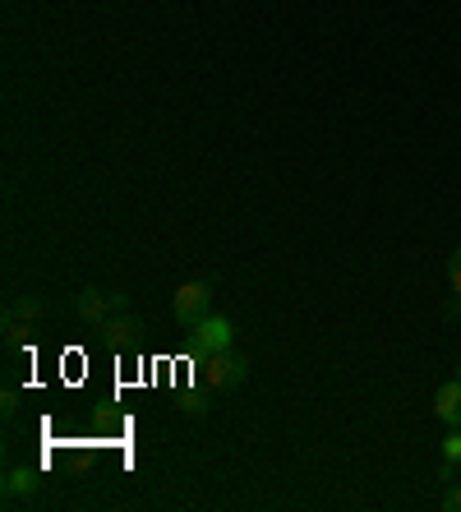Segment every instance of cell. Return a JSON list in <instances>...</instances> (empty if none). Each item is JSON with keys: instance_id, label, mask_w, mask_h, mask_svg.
Instances as JSON below:
<instances>
[{"instance_id": "1", "label": "cell", "mask_w": 461, "mask_h": 512, "mask_svg": "<svg viewBox=\"0 0 461 512\" xmlns=\"http://www.w3.org/2000/svg\"><path fill=\"white\" fill-rule=\"evenodd\" d=\"M236 346V323L226 319V314H203L199 323L190 328V351L199 360H208V356H217V351H231Z\"/></svg>"}, {"instance_id": "2", "label": "cell", "mask_w": 461, "mask_h": 512, "mask_svg": "<svg viewBox=\"0 0 461 512\" xmlns=\"http://www.w3.org/2000/svg\"><path fill=\"white\" fill-rule=\"evenodd\" d=\"M171 314H176L180 328H194L203 314H213V282H203V277L180 282L176 296H171Z\"/></svg>"}, {"instance_id": "3", "label": "cell", "mask_w": 461, "mask_h": 512, "mask_svg": "<svg viewBox=\"0 0 461 512\" xmlns=\"http://www.w3.org/2000/svg\"><path fill=\"white\" fill-rule=\"evenodd\" d=\"M245 379H249V360L236 356V351H217V356L203 360V383H208V393H236Z\"/></svg>"}, {"instance_id": "4", "label": "cell", "mask_w": 461, "mask_h": 512, "mask_svg": "<svg viewBox=\"0 0 461 512\" xmlns=\"http://www.w3.org/2000/svg\"><path fill=\"white\" fill-rule=\"evenodd\" d=\"M116 310H125V291H102V286H83L79 296H74V314L79 323L88 328H102Z\"/></svg>"}, {"instance_id": "5", "label": "cell", "mask_w": 461, "mask_h": 512, "mask_svg": "<svg viewBox=\"0 0 461 512\" xmlns=\"http://www.w3.org/2000/svg\"><path fill=\"white\" fill-rule=\"evenodd\" d=\"M434 416L443 420L448 429L461 425V379L452 374L448 383H438V393H434Z\"/></svg>"}, {"instance_id": "6", "label": "cell", "mask_w": 461, "mask_h": 512, "mask_svg": "<svg viewBox=\"0 0 461 512\" xmlns=\"http://www.w3.org/2000/svg\"><path fill=\"white\" fill-rule=\"evenodd\" d=\"M37 485H42V480H37V471H33V466H10V471H5V503L33 499V494H37Z\"/></svg>"}, {"instance_id": "7", "label": "cell", "mask_w": 461, "mask_h": 512, "mask_svg": "<svg viewBox=\"0 0 461 512\" xmlns=\"http://www.w3.org/2000/svg\"><path fill=\"white\" fill-rule=\"evenodd\" d=\"M97 333L107 337L111 346H130V342H134V333H143V328H139V319H130L125 310H116L107 323H102V328H97Z\"/></svg>"}, {"instance_id": "8", "label": "cell", "mask_w": 461, "mask_h": 512, "mask_svg": "<svg viewBox=\"0 0 461 512\" xmlns=\"http://www.w3.org/2000/svg\"><path fill=\"white\" fill-rule=\"evenodd\" d=\"M448 286H452V296H457L452 300V310H448V319H457L461 314V245L448 254Z\"/></svg>"}, {"instance_id": "9", "label": "cell", "mask_w": 461, "mask_h": 512, "mask_svg": "<svg viewBox=\"0 0 461 512\" xmlns=\"http://www.w3.org/2000/svg\"><path fill=\"white\" fill-rule=\"evenodd\" d=\"M10 314H14V319H28V323H37V319H42V314H47V305H42V300H37V296H19V300H14V305H10Z\"/></svg>"}, {"instance_id": "10", "label": "cell", "mask_w": 461, "mask_h": 512, "mask_svg": "<svg viewBox=\"0 0 461 512\" xmlns=\"http://www.w3.org/2000/svg\"><path fill=\"white\" fill-rule=\"evenodd\" d=\"M438 448H443V462H457L461 466V425L448 429V439L438 443Z\"/></svg>"}, {"instance_id": "11", "label": "cell", "mask_w": 461, "mask_h": 512, "mask_svg": "<svg viewBox=\"0 0 461 512\" xmlns=\"http://www.w3.org/2000/svg\"><path fill=\"white\" fill-rule=\"evenodd\" d=\"M443 512H461V485H457V480H452L448 494H443Z\"/></svg>"}, {"instance_id": "12", "label": "cell", "mask_w": 461, "mask_h": 512, "mask_svg": "<svg viewBox=\"0 0 461 512\" xmlns=\"http://www.w3.org/2000/svg\"><path fill=\"white\" fill-rule=\"evenodd\" d=\"M0 416H5V420H14V416H19V397H14V393H5V397H0Z\"/></svg>"}, {"instance_id": "13", "label": "cell", "mask_w": 461, "mask_h": 512, "mask_svg": "<svg viewBox=\"0 0 461 512\" xmlns=\"http://www.w3.org/2000/svg\"><path fill=\"white\" fill-rule=\"evenodd\" d=\"M180 406H185V411H190V416H203V411H208V406H203L199 397H180Z\"/></svg>"}, {"instance_id": "14", "label": "cell", "mask_w": 461, "mask_h": 512, "mask_svg": "<svg viewBox=\"0 0 461 512\" xmlns=\"http://www.w3.org/2000/svg\"><path fill=\"white\" fill-rule=\"evenodd\" d=\"M457 379H461V365H457Z\"/></svg>"}]
</instances>
